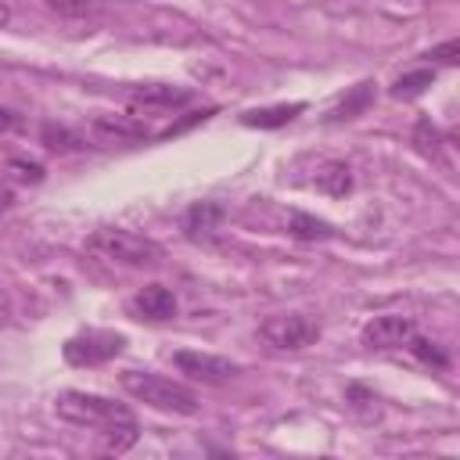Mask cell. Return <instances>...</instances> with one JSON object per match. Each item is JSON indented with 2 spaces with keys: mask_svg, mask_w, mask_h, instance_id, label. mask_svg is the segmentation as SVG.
<instances>
[{
  "mask_svg": "<svg viewBox=\"0 0 460 460\" xmlns=\"http://www.w3.org/2000/svg\"><path fill=\"white\" fill-rule=\"evenodd\" d=\"M54 410H58V417L68 420V424L97 428L108 453H126V449H133L137 438H140L137 417H133L122 402H115V399L68 388V392H61V395L54 399Z\"/></svg>",
  "mask_w": 460,
  "mask_h": 460,
  "instance_id": "6da1fadb",
  "label": "cell"
},
{
  "mask_svg": "<svg viewBox=\"0 0 460 460\" xmlns=\"http://www.w3.org/2000/svg\"><path fill=\"white\" fill-rule=\"evenodd\" d=\"M119 385L144 406L151 410H162V413H180V417H190L198 413V395L172 381V377H162V374H151V370H122L119 374Z\"/></svg>",
  "mask_w": 460,
  "mask_h": 460,
  "instance_id": "7a4b0ae2",
  "label": "cell"
},
{
  "mask_svg": "<svg viewBox=\"0 0 460 460\" xmlns=\"http://www.w3.org/2000/svg\"><path fill=\"white\" fill-rule=\"evenodd\" d=\"M86 248L108 262H122V266H158L162 262V244L144 237V234H133V230H122V226H101L90 234Z\"/></svg>",
  "mask_w": 460,
  "mask_h": 460,
  "instance_id": "3957f363",
  "label": "cell"
},
{
  "mask_svg": "<svg viewBox=\"0 0 460 460\" xmlns=\"http://www.w3.org/2000/svg\"><path fill=\"white\" fill-rule=\"evenodd\" d=\"M320 334H323V327L309 313H273V316H266L259 323V338L270 349H280V352L309 349V345L320 341Z\"/></svg>",
  "mask_w": 460,
  "mask_h": 460,
  "instance_id": "277c9868",
  "label": "cell"
},
{
  "mask_svg": "<svg viewBox=\"0 0 460 460\" xmlns=\"http://www.w3.org/2000/svg\"><path fill=\"white\" fill-rule=\"evenodd\" d=\"M122 349H126V334H115V331H83V334L68 338L61 352H65V359L72 367H97V363L115 359Z\"/></svg>",
  "mask_w": 460,
  "mask_h": 460,
  "instance_id": "5b68a950",
  "label": "cell"
},
{
  "mask_svg": "<svg viewBox=\"0 0 460 460\" xmlns=\"http://www.w3.org/2000/svg\"><path fill=\"white\" fill-rule=\"evenodd\" d=\"M176 370L187 374L190 381H201V385H226L241 374L237 363H230L226 356H212V352H198V349H180L172 356Z\"/></svg>",
  "mask_w": 460,
  "mask_h": 460,
  "instance_id": "8992f818",
  "label": "cell"
},
{
  "mask_svg": "<svg viewBox=\"0 0 460 460\" xmlns=\"http://www.w3.org/2000/svg\"><path fill=\"white\" fill-rule=\"evenodd\" d=\"M417 331L413 316H402V313H381L374 320H367L359 341L367 349H395V345H406V338Z\"/></svg>",
  "mask_w": 460,
  "mask_h": 460,
  "instance_id": "52a82bcc",
  "label": "cell"
},
{
  "mask_svg": "<svg viewBox=\"0 0 460 460\" xmlns=\"http://www.w3.org/2000/svg\"><path fill=\"white\" fill-rule=\"evenodd\" d=\"M129 313L140 320H172L176 316V295L165 284H147L129 298Z\"/></svg>",
  "mask_w": 460,
  "mask_h": 460,
  "instance_id": "ba28073f",
  "label": "cell"
},
{
  "mask_svg": "<svg viewBox=\"0 0 460 460\" xmlns=\"http://www.w3.org/2000/svg\"><path fill=\"white\" fill-rule=\"evenodd\" d=\"M90 129H93V137H101V140H115V144H126V140H144L147 137V126L140 122V119H133V115H97L93 122H90Z\"/></svg>",
  "mask_w": 460,
  "mask_h": 460,
  "instance_id": "9c48e42d",
  "label": "cell"
},
{
  "mask_svg": "<svg viewBox=\"0 0 460 460\" xmlns=\"http://www.w3.org/2000/svg\"><path fill=\"white\" fill-rule=\"evenodd\" d=\"M226 219V208L219 201H194L183 216V234L201 241V237H212L219 230V223Z\"/></svg>",
  "mask_w": 460,
  "mask_h": 460,
  "instance_id": "30bf717a",
  "label": "cell"
},
{
  "mask_svg": "<svg viewBox=\"0 0 460 460\" xmlns=\"http://www.w3.org/2000/svg\"><path fill=\"white\" fill-rule=\"evenodd\" d=\"M129 101L147 104V108H176V104L190 101V90L187 86H172V83H144V86L129 90Z\"/></svg>",
  "mask_w": 460,
  "mask_h": 460,
  "instance_id": "8fae6325",
  "label": "cell"
},
{
  "mask_svg": "<svg viewBox=\"0 0 460 460\" xmlns=\"http://www.w3.org/2000/svg\"><path fill=\"white\" fill-rule=\"evenodd\" d=\"M374 86H377L374 79L356 83V86H352V90H349V93H345V97H341V101H338V104H334V108H331L323 119H327V122H349V119L363 115V111L374 104V93H377Z\"/></svg>",
  "mask_w": 460,
  "mask_h": 460,
  "instance_id": "7c38bea8",
  "label": "cell"
},
{
  "mask_svg": "<svg viewBox=\"0 0 460 460\" xmlns=\"http://www.w3.org/2000/svg\"><path fill=\"white\" fill-rule=\"evenodd\" d=\"M302 111H305L302 101H291V104H270V108H252V111H244L241 122L252 126V129H277V126H288V122H291L295 115H302Z\"/></svg>",
  "mask_w": 460,
  "mask_h": 460,
  "instance_id": "4fadbf2b",
  "label": "cell"
},
{
  "mask_svg": "<svg viewBox=\"0 0 460 460\" xmlns=\"http://www.w3.org/2000/svg\"><path fill=\"white\" fill-rule=\"evenodd\" d=\"M316 187L331 198H345L352 190V169L345 162H323L316 172Z\"/></svg>",
  "mask_w": 460,
  "mask_h": 460,
  "instance_id": "5bb4252c",
  "label": "cell"
},
{
  "mask_svg": "<svg viewBox=\"0 0 460 460\" xmlns=\"http://www.w3.org/2000/svg\"><path fill=\"white\" fill-rule=\"evenodd\" d=\"M288 230H291V237H298V241H331V237H334V226H331L327 219L309 216V212H291V216H288Z\"/></svg>",
  "mask_w": 460,
  "mask_h": 460,
  "instance_id": "9a60e30c",
  "label": "cell"
},
{
  "mask_svg": "<svg viewBox=\"0 0 460 460\" xmlns=\"http://www.w3.org/2000/svg\"><path fill=\"white\" fill-rule=\"evenodd\" d=\"M431 83H435V68L402 72V75L392 83V97H395V101H410V97H420V93H424Z\"/></svg>",
  "mask_w": 460,
  "mask_h": 460,
  "instance_id": "2e32d148",
  "label": "cell"
},
{
  "mask_svg": "<svg viewBox=\"0 0 460 460\" xmlns=\"http://www.w3.org/2000/svg\"><path fill=\"white\" fill-rule=\"evenodd\" d=\"M40 144L43 147H50V151H79V147H86V140L75 133V129H68V126H58V122H47L43 129H40Z\"/></svg>",
  "mask_w": 460,
  "mask_h": 460,
  "instance_id": "e0dca14e",
  "label": "cell"
},
{
  "mask_svg": "<svg viewBox=\"0 0 460 460\" xmlns=\"http://www.w3.org/2000/svg\"><path fill=\"white\" fill-rule=\"evenodd\" d=\"M406 345H410V352L424 363V367H435V370H446L449 367V356H446V349L438 345V341H431V338H424V334H410L406 338Z\"/></svg>",
  "mask_w": 460,
  "mask_h": 460,
  "instance_id": "ac0fdd59",
  "label": "cell"
},
{
  "mask_svg": "<svg viewBox=\"0 0 460 460\" xmlns=\"http://www.w3.org/2000/svg\"><path fill=\"white\" fill-rule=\"evenodd\" d=\"M413 147L420 151V155H428V158H435L438 155V147H442V133H438V126L428 119V115H420L417 122H413Z\"/></svg>",
  "mask_w": 460,
  "mask_h": 460,
  "instance_id": "d6986e66",
  "label": "cell"
},
{
  "mask_svg": "<svg viewBox=\"0 0 460 460\" xmlns=\"http://www.w3.org/2000/svg\"><path fill=\"white\" fill-rule=\"evenodd\" d=\"M50 11H58L61 18H90L104 7V0H47Z\"/></svg>",
  "mask_w": 460,
  "mask_h": 460,
  "instance_id": "ffe728a7",
  "label": "cell"
},
{
  "mask_svg": "<svg viewBox=\"0 0 460 460\" xmlns=\"http://www.w3.org/2000/svg\"><path fill=\"white\" fill-rule=\"evenodd\" d=\"M424 58H428V61H438V65H456V61H460V40H446V43L431 47Z\"/></svg>",
  "mask_w": 460,
  "mask_h": 460,
  "instance_id": "44dd1931",
  "label": "cell"
},
{
  "mask_svg": "<svg viewBox=\"0 0 460 460\" xmlns=\"http://www.w3.org/2000/svg\"><path fill=\"white\" fill-rule=\"evenodd\" d=\"M11 165H14V169H22V176H25V180H40V176H43V169H40V165H25V162H11Z\"/></svg>",
  "mask_w": 460,
  "mask_h": 460,
  "instance_id": "7402d4cb",
  "label": "cell"
},
{
  "mask_svg": "<svg viewBox=\"0 0 460 460\" xmlns=\"http://www.w3.org/2000/svg\"><path fill=\"white\" fill-rule=\"evenodd\" d=\"M7 22H11V7H7V4H4V0H0V29H4V25H7Z\"/></svg>",
  "mask_w": 460,
  "mask_h": 460,
  "instance_id": "603a6c76",
  "label": "cell"
},
{
  "mask_svg": "<svg viewBox=\"0 0 460 460\" xmlns=\"http://www.w3.org/2000/svg\"><path fill=\"white\" fill-rule=\"evenodd\" d=\"M4 323H7V305L0 302V327H4Z\"/></svg>",
  "mask_w": 460,
  "mask_h": 460,
  "instance_id": "cb8c5ba5",
  "label": "cell"
}]
</instances>
